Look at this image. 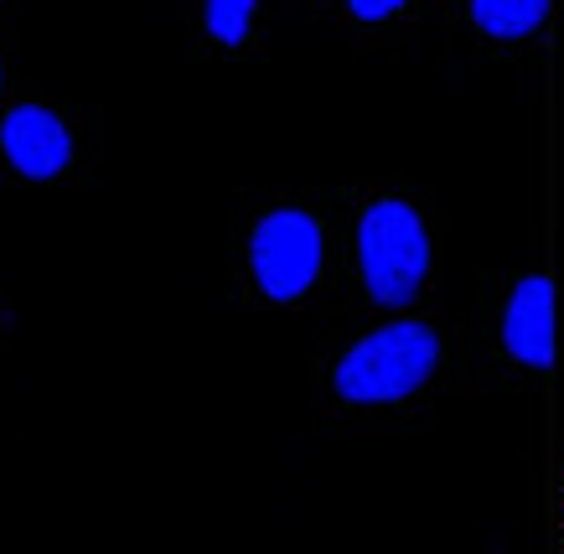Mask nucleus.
<instances>
[{
    "instance_id": "1",
    "label": "nucleus",
    "mask_w": 564,
    "mask_h": 554,
    "mask_svg": "<svg viewBox=\"0 0 564 554\" xmlns=\"http://www.w3.org/2000/svg\"><path fill=\"white\" fill-rule=\"evenodd\" d=\"M441 358L435 332L420 322H399L373 337H362L343 363H337V394L358 404H389V399L414 394L430 379V368Z\"/></svg>"
},
{
    "instance_id": "2",
    "label": "nucleus",
    "mask_w": 564,
    "mask_h": 554,
    "mask_svg": "<svg viewBox=\"0 0 564 554\" xmlns=\"http://www.w3.org/2000/svg\"><path fill=\"white\" fill-rule=\"evenodd\" d=\"M358 260L373 301L410 306L430 264V239L420 213L404 203H373L358 224Z\"/></svg>"
},
{
    "instance_id": "3",
    "label": "nucleus",
    "mask_w": 564,
    "mask_h": 554,
    "mask_svg": "<svg viewBox=\"0 0 564 554\" xmlns=\"http://www.w3.org/2000/svg\"><path fill=\"white\" fill-rule=\"evenodd\" d=\"M249 264H254L259 291L274 301H295L301 291H311V280L322 270V228L311 213L280 208L254 228L249 239Z\"/></svg>"
},
{
    "instance_id": "4",
    "label": "nucleus",
    "mask_w": 564,
    "mask_h": 554,
    "mask_svg": "<svg viewBox=\"0 0 564 554\" xmlns=\"http://www.w3.org/2000/svg\"><path fill=\"white\" fill-rule=\"evenodd\" d=\"M0 145H6V161H11L21 176H32V182H52L73 156L68 124L42 105L11 109L6 124H0Z\"/></svg>"
},
{
    "instance_id": "5",
    "label": "nucleus",
    "mask_w": 564,
    "mask_h": 554,
    "mask_svg": "<svg viewBox=\"0 0 564 554\" xmlns=\"http://www.w3.org/2000/svg\"><path fill=\"white\" fill-rule=\"evenodd\" d=\"M502 343L518 363L549 368L554 363V285L544 275H529L508 301L502 316Z\"/></svg>"
},
{
    "instance_id": "6",
    "label": "nucleus",
    "mask_w": 564,
    "mask_h": 554,
    "mask_svg": "<svg viewBox=\"0 0 564 554\" xmlns=\"http://www.w3.org/2000/svg\"><path fill=\"white\" fill-rule=\"evenodd\" d=\"M544 11L549 0H471V17L487 36H529Z\"/></svg>"
},
{
    "instance_id": "7",
    "label": "nucleus",
    "mask_w": 564,
    "mask_h": 554,
    "mask_svg": "<svg viewBox=\"0 0 564 554\" xmlns=\"http://www.w3.org/2000/svg\"><path fill=\"white\" fill-rule=\"evenodd\" d=\"M249 17H254V0H207V32L218 42H243L249 32Z\"/></svg>"
},
{
    "instance_id": "8",
    "label": "nucleus",
    "mask_w": 564,
    "mask_h": 554,
    "mask_svg": "<svg viewBox=\"0 0 564 554\" xmlns=\"http://www.w3.org/2000/svg\"><path fill=\"white\" fill-rule=\"evenodd\" d=\"M404 0H352V11H358L362 21H383V17H393Z\"/></svg>"
}]
</instances>
